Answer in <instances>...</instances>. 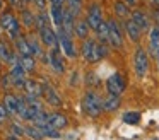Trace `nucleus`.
I'll list each match as a JSON object with an SVG mask.
<instances>
[{"mask_svg": "<svg viewBox=\"0 0 159 140\" xmlns=\"http://www.w3.org/2000/svg\"><path fill=\"white\" fill-rule=\"evenodd\" d=\"M22 22H24V26H28V27H31L33 24H34V16H33L28 9L22 10Z\"/></svg>", "mask_w": 159, "mask_h": 140, "instance_id": "32", "label": "nucleus"}, {"mask_svg": "<svg viewBox=\"0 0 159 140\" xmlns=\"http://www.w3.org/2000/svg\"><path fill=\"white\" fill-rule=\"evenodd\" d=\"M134 65H135V74L139 77H144L147 74V68H149V60H147V53H145L142 48H139L135 51V56H134Z\"/></svg>", "mask_w": 159, "mask_h": 140, "instance_id": "5", "label": "nucleus"}, {"mask_svg": "<svg viewBox=\"0 0 159 140\" xmlns=\"http://www.w3.org/2000/svg\"><path fill=\"white\" fill-rule=\"evenodd\" d=\"M43 96H45L46 102H48L50 106H60L62 104V99H60V96L57 94V91L52 87V85L43 84Z\"/></svg>", "mask_w": 159, "mask_h": 140, "instance_id": "11", "label": "nucleus"}, {"mask_svg": "<svg viewBox=\"0 0 159 140\" xmlns=\"http://www.w3.org/2000/svg\"><path fill=\"white\" fill-rule=\"evenodd\" d=\"M24 67L21 65V61H14V65H12V70L11 74H9V80H11L12 85H16V87H24Z\"/></svg>", "mask_w": 159, "mask_h": 140, "instance_id": "6", "label": "nucleus"}, {"mask_svg": "<svg viewBox=\"0 0 159 140\" xmlns=\"http://www.w3.org/2000/svg\"><path fill=\"white\" fill-rule=\"evenodd\" d=\"M39 130L43 132V135H45V137H50V138H60V133L57 132V128H53V126H50V125L41 126Z\"/></svg>", "mask_w": 159, "mask_h": 140, "instance_id": "31", "label": "nucleus"}, {"mask_svg": "<svg viewBox=\"0 0 159 140\" xmlns=\"http://www.w3.org/2000/svg\"><path fill=\"white\" fill-rule=\"evenodd\" d=\"M115 12H116L118 17H127L128 16V5L125 2H120V0H118V2L115 3Z\"/></svg>", "mask_w": 159, "mask_h": 140, "instance_id": "29", "label": "nucleus"}, {"mask_svg": "<svg viewBox=\"0 0 159 140\" xmlns=\"http://www.w3.org/2000/svg\"><path fill=\"white\" fill-rule=\"evenodd\" d=\"M127 3H128V5H134V3H135V0H127Z\"/></svg>", "mask_w": 159, "mask_h": 140, "instance_id": "38", "label": "nucleus"}, {"mask_svg": "<svg viewBox=\"0 0 159 140\" xmlns=\"http://www.w3.org/2000/svg\"><path fill=\"white\" fill-rule=\"evenodd\" d=\"M120 106V96H113L111 94L108 99L103 101V109L104 111H115V109Z\"/></svg>", "mask_w": 159, "mask_h": 140, "instance_id": "21", "label": "nucleus"}, {"mask_svg": "<svg viewBox=\"0 0 159 140\" xmlns=\"http://www.w3.org/2000/svg\"><path fill=\"white\" fill-rule=\"evenodd\" d=\"M101 22H103V16H101L99 5H98V3L89 5V9H87V24H89V27L94 31H98V27L101 26Z\"/></svg>", "mask_w": 159, "mask_h": 140, "instance_id": "7", "label": "nucleus"}, {"mask_svg": "<svg viewBox=\"0 0 159 140\" xmlns=\"http://www.w3.org/2000/svg\"><path fill=\"white\" fill-rule=\"evenodd\" d=\"M16 46H17V51H19V55H21V56H24V55H33L31 46H29V41L24 39L22 36L16 38Z\"/></svg>", "mask_w": 159, "mask_h": 140, "instance_id": "17", "label": "nucleus"}, {"mask_svg": "<svg viewBox=\"0 0 159 140\" xmlns=\"http://www.w3.org/2000/svg\"><path fill=\"white\" fill-rule=\"evenodd\" d=\"M125 87H127L125 79L121 77L120 74H113L106 80V89H108V92H110V94H113V96H120L121 92L125 91Z\"/></svg>", "mask_w": 159, "mask_h": 140, "instance_id": "4", "label": "nucleus"}, {"mask_svg": "<svg viewBox=\"0 0 159 140\" xmlns=\"http://www.w3.org/2000/svg\"><path fill=\"white\" fill-rule=\"evenodd\" d=\"M0 27L5 29L12 38L19 36V31H21V26H19V20L14 17V14L11 12H4L0 16Z\"/></svg>", "mask_w": 159, "mask_h": 140, "instance_id": "3", "label": "nucleus"}, {"mask_svg": "<svg viewBox=\"0 0 159 140\" xmlns=\"http://www.w3.org/2000/svg\"><path fill=\"white\" fill-rule=\"evenodd\" d=\"M38 31H39V38H41V41L46 44V46H53V48H55L57 44H58V36H57L55 31H53L50 26L41 27V29H38Z\"/></svg>", "mask_w": 159, "mask_h": 140, "instance_id": "10", "label": "nucleus"}, {"mask_svg": "<svg viewBox=\"0 0 159 140\" xmlns=\"http://www.w3.org/2000/svg\"><path fill=\"white\" fill-rule=\"evenodd\" d=\"M58 43H60V46H62L63 53H65L67 56L74 58L77 55V50H75V46H74V41L70 39V34H67L65 31H62V29H60V33H58Z\"/></svg>", "mask_w": 159, "mask_h": 140, "instance_id": "8", "label": "nucleus"}, {"mask_svg": "<svg viewBox=\"0 0 159 140\" xmlns=\"http://www.w3.org/2000/svg\"><path fill=\"white\" fill-rule=\"evenodd\" d=\"M89 24H87V20H79V22H75V26H74V33L77 34L79 38H86L87 33H89Z\"/></svg>", "mask_w": 159, "mask_h": 140, "instance_id": "22", "label": "nucleus"}, {"mask_svg": "<svg viewBox=\"0 0 159 140\" xmlns=\"http://www.w3.org/2000/svg\"><path fill=\"white\" fill-rule=\"evenodd\" d=\"M34 24H36V27H38V29L50 26V17L46 16V12H39L38 16L34 17Z\"/></svg>", "mask_w": 159, "mask_h": 140, "instance_id": "27", "label": "nucleus"}, {"mask_svg": "<svg viewBox=\"0 0 159 140\" xmlns=\"http://www.w3.org/2000/svg\"><path fill=\"white\" fill-rule=\"evenodd\" d=\"M125 31H127V34H128V38H130L132 41H139V38H140V27L137 26V24L134 22V20H127L125 22Z\"/></svg>", "mask_w": 159, "mask_h": 140, "instance_id": "16", "label": "nucleus"}, {"mask_svg": "<svg viewBox=\"0 0 159 140\" xmlns=\"http://www.w3.org/2000/svg\"><path fill=\"white\" fill-rule=\"evenodd\" d=\"M123 120L127 125H137L139 121H140V113H137V111H128V113H125L123 115Z\"/></svg>", "mask_w": 159, "mask_h": 140, "instance_id": "26", "label": "nucleus"}, {"mask_svg": "<svg viewBox=\"0 0 159 140\" xmlns=\"http://www.w3.org/2000/svg\"><path fill=\"white\" fill-rule=\"evenodd\" d=\"M19 61H21V65L24 67L26 72H33L36 67V61H34V58H33V55H24V56L19 58Z\"/></svg>", "mask_w": 159, "mask_h": 140, "instance_id": "24", "label": "nucleus"}, {"mask_svg": "<svg viewBox=\"0 0 159 140\" xmlns=\"http://www.w3.org/2000/svg\"><path fill=\"white\" fill-rule=\"evenodd\" d=\"M48 61H50V65L53 67V70L55 72H63L65 70V67H63V61H62V56H60V51H58V48H53V51L48 55Z\"/></svg>", "mask_w": 159, "mask_h": 140, "instance_id": "12", "label": "nucleus"}, {"mask_svg": "<svg viewBox=\"0 0 159 140\" xmlns=\"http://www.w3.org/2000/svg\"><path fill=\"white\" fill-rule=\"evenodd\" d=\"M82 108L84 111H86V115L93 116V118H96V116L101 115V111H103V101L99 99V96L96 94V92H86V96H84L82 99Z\"/></svg>", "mask_w": 159, "mask_h": 140, "instance_id": "2", "label": "nucleus"}, {"mask_svg": "<svg viewBox=\"0 0 159 140\" xmlns=\"http://www.w3.org/2000/svg\"><path fill=\"white\" fill-rule=\"evenodd\" d=\"M12 132H14V135L16 137H21V135H24L26 133V128H22V126H19V125H12Z\"/></svg>", "mask_w": 159, "mask_h": 140, "instance_id": "34", "label": "nucleus"}, {"mask_svg": "<svg viewBox=\"0 0 159 140\" xmlns=\"http://www.w3.org/2000/svg\"><path fill=\"white\" fill-rule=\"evenodd\" d=\"M63 7L62 5H52V17H53V22L57 26H62V20H63Z\"/></svg>", "mask_w": 159, "mask_h": 140, "instance_id": "23", "label": "nucleus"}, {"mask_svg": "<svg viewBox=\"0 0 159 140\" xmlns=\"http://www.w3.org/2000/svg\"><path fill=\"white\" fill-rule=\"evenodd\" d=\"M26 133H28L33 140H41L43 137H45V135H43V132L38 128V126H28V128H26Z\"/></svg>", "mask_w": 159, "mask_h": 140, "instance_id": "30", "label": "nucleus"}, {"mask_svg": "<svg viewBox=\"0 0 159 140\" xmlns=\"http://www.w3.org/2000/svg\"><path fill=\"white\" fill-rule=\"evenodd\" d=\"M34 3L39 7V9H45V3H46V0H34Z\"/></svg>", "mask_w": 159, "mask_h": 140, "instance_id": "36", "label": "nucleus"}, {"mask_svg": "<svg viewBox=\"0 0 159 140\" xmlns=\"http://www.w3.org/2000/svg\"><path fill=\"white\" fill-rule=\"evenodd\" d=\"M154 2H156V3H159V0H154Z\"/></svg>", "mask_w": 159, "mask_h": 140, "instance_id": "42", "label": "nucleus"}, {"mask_svg": "<svg viewBox=\"0 0 159 140\" xmlns=\"http://www.w3.org/2000/svg\"><path fill=\"white\" fill-rule=\"evenodd\" d=\"M108 26H110V41H108V43H110L113 48H120L121 43H123V41H121V29H120V26H118L115 20H110Z\"/></svg>", "mask_w": 159, "mask_h": 140, "instance_id": "9", "label": "nucleus"}, {"mask_svg": "<svg viewBox=\"0 0 159 140\" xmlns=\"http://www.w3.org/2000/svg\"><path fill=\"white\" fill-rule=\"evenodd\" d=\"M29 46H31L33 55H36V56H41V55H43V51H41V48H39V44L36 43L34 39H29Z\"/></svg>", "mask_w": 159, "mask_h": 140, "instance_id": "33", "label": "nucleus"}, {"mask_svg": "<svg viewBox=\"0 0 159 140\" xmlns=\"http://www.w3.org/2000/svg\"><path fill=\"white\" fill-rule=\"evenodd\" d=\"M152 56L159 58V27H154L151 31V44H149Z\"/></svg>", "mask_w": 159, "mask_h": 140, "instance_id": "15", "label": "nucleus"}, {"mask_svg": "<svg viewBox=\"0 0 159 140\" xmlns=\"http://www.w3.org/2000/svg\"><path fill=\"white\" fill-rule=\"evenodd\" d=\"M0 9H2V0H0Z\"/></svg>", "mask_w": 159, "mask_h": 140, "instance_id": "41", "label": "nucleus"}, {"mask_svg": "<svg viewBox=\"0 0 159 140\" xmlns=\"http://www.w3.org/2000/svg\"><path fill=\"white\" fill-rule=\"evenodd\" d=\"M67 5H69V10L74 14V16H79L80 9H82V0H65Z\"/></svg>", "mask_w": 159, "mask_h": 140, "instance_id": "28", "label": "nucleus"}, {"mask_svg": "<svg viewBox=\"0 0 159 140\" xmlns=\"http://www.w3.org/2000/svg\"><path fill=\"white\" fill-rule=\"evenodd\" d=\"M24 2H28V3H31V2H34V0H24Z\"/></svg>", "mask_w": 159, "mask_h": 140, "instance_id": "40", "label": "nucleus"}, {"mask_svg": "<svg viewBox=\"0 0 159 140\" xmlns=\"http://www.w3.org/2000/svg\"><path fill=\"white\" fill-rule=\"evenodd\" d=\"M132 20H134L135 24H137L139 27H140L142 31H145L149 27V20H147V17H145V14L144 12H140V10H135L134 14H132Z\"/></svg>", "mask_w": 159, "mask_h": 140, "instance_id": "19", "label": "nucleus"}, {"mask_svg": "<svg viewBox=\"0 0 159 140\" xmlns=\"http://www.w3.org/2000/svg\"><path fill=\"white\" fill-rule=\"evenodd\" d=\"M7 116H9V111L5 109V106H4V104H0V123H5Z\"/></svg>", "mask_w": 159, "mask_h": 140, "instance_id": "35", "label": "nucleus"}, {"mask_svg": "<svg viewBox=\"0 0 159 140\" xmlns=\"http://www.w3.org/2000/svg\"><path fill=\"white\" fill-rule=\"evenodd\" d=\"M48 125L53 126V128H57V130L65 128L67 126V118L63 115H60V113H52V115H48Z\"/></svg>", "mask_w": 159, "mask_h": 140, "instance_id": "14", "label": "nucleus"}, {"mask_svg": "<svg viewBox=\"0 0 159 140\" xmlns=\"http://www.w3.org/2000/svg\"><path fill=\"white\" fill-rule=\"evenodd\" d=\"M50 2H52V5H63L65 0H50Z\"/></svg>", "mask_w": 159, "mask_h": 140, "instance_id": "37", "label": "nucleus"}, {"mask_svg": "<svg viewBox=\"0 0 159 140\" xmlns=\"http://www.w3.org/2000/svg\"><path fill=\"white\" fill-rule=\"evenodd\" d=\"M0 60L7 61V63H14V61H16L14 53H12L11 48H9L4 41H0Z\"/></svg>", "mask_w": 159, "mask_h": 140, "instance_id": "18", "label": "nucleus"}, {"mask_svg": "<svg viewBox=\"0 0 159 140\" xmlns=\"http://www.w3.org/2000/svg\"><path fill=\"white\" fill-rule=\"evenodd\" d=\"M106 55H108V50L103 46V44H98L94 39L84 41V44H82V56L86 58L87 61L94 63V61L101 60V58L106 56Z\"/></svg>", "mask_w": 159, "mask_h": 140, "instance_id": "1", "label": "nucleus"}, {"mask_svg": "<svg viewBox=\"0 0 159 140\" xmlns=\"http://www.w3.org/2000/svg\"><path fill=\"white\" fill-rule=\"evenodd\" d=\"M17 101H19V97H16V96H12V94H5V97H4L5 109H7L9 113H17Z\"/></svg>", "mask_w": 159, "mask_h": 140, "instance_id": "20", "label": "nucleus"}, {"mask_svg": "<svg viewBox=\"0 0 159 140\" xmlns=\"http://www.w3.org/2000/svg\"><path fill=\"white\" fill-rule=\"evenodd\" d=\"M7 140H17V138H16V135H11V137H9Z\"/></svg>", "mask_w": 159, "mask_h": 140, "instance_id": "39", "label": "nucleus"}, {"mask_svg": "<svg viewBox=\"0 0 159 140\" xmlns=\"http://www.w3.org/2000/svg\"><path fill=\"white\" fill-rule=\"evenodd\" d=\"M24 89L28 96H34V97H39L43 96V85L38 84L36 80H26L24 82Z\"/></svg>", "mask_w": 159, "mask_h": 140, "instance_id": "13", "label": "nucleus"}, {"mask_svg": "<svg viewBox=\"0 0 159 140\" xmlns=\"http://www.w3.org/2000/svg\"><path fill=\"white\" fill-rule=\"evenodd\" d=\"M98 36H99L101 43H108L110 41V26H108V22H101V26L98 27Z\"/></svg>", "mask_w": 159, "mask_h": 140, "instance_id": "25", "label": "nucleus"}]
</instances>
